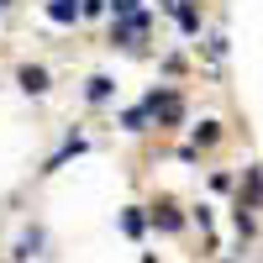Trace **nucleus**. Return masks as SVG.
Returning <instances> with one entry per match:
<instances>
[{
	"mask_svg": "<svg viewBox=\"0 0 263 263\" xmlns=\"http://www.w3.org/2000/svg\"><path fill=\"white\" fill-rule=\"evenodd\" d=\"M142 105H147V116H158V121H168V126L184 116V100L174 95V90H153V95H147Z\"/></svg>",
	"mask_w": 263,
	"mask_h": 263,
	"instance_id": "f257e3e1",
	"label": "nucleus"
},
{
	"mask_svg": "<svg viewBox=\"0 0 263 263\" xmlns=\"http://www.w3.org/2000/svg\"><path fill=\"white\" fill-rule=\"evenodd\" d=\"M147 221H153V227H163V232H179V227H184V216H179V205H174V200H158Z\"/></svg>",
	"mask_w": 263,
	"mask_h": 263,
	"instance_id": "f03ea898",
	"label": "nucleus"
},
{
	"mask_svg": "<svg viewBox=\"0 0 263 263\" xmlns=\"http://www.w3.org/2000/svg\"><path fill=\"white\" fill-rule=\"evenodd\" d=\"M147 11H137V16H126V21H116V42H126V48H132V42H137L142 32H147Z\"/></svg>",
	"mask_w": 263,
	"mask_h": 263,
	"instance_id": "7ed1b4c3",
	"label": "nucleus"
},
{
	"mask_svg": "<svg viewBox=\"0 0 263 263\" xmlns=\"http://www.w3.org/2000/svg\"><path fill=\"white\" fill-rule=\"evenodd\" d=\"M48 16L69 27V21H79V16H84V0H48Z\"/></svg>",
	"mask_w": 263,
	"mask_h": 263,
	"instance_id": "20e7f679",
	"label": "nucleus"
},
{
	"mask_svg": "<svg viewBox=\"0 0 263 263\" xmlns=\"http://www.w3.org/2000/svg\"><path fill=\"white\" fill-rule=\"evenodd\" d=\"M16 79H21V90H27V95H42V90H48V69H37V63H27Z\"/></svg>",
	"mask_w": 263,
	"mask_h": 263,
	"instance_id": "39448f33",
	"label": "nucleus"
},
{
	"mask_svg": "<svg viewBox=\"0 0 263 263\" xmlns=\"http://www.w3.org/2000/svg\"><path fill=\"white\" fill-rule=\"evenodd\" d=\"M74 153H84V137H79V132H74V137H69V142H63V147L53 153V158H48V168H42V174H53V168H63V163L74 158Z\"/></svg>",
	"mask_w": 263,
	"mask_h": 263,
	"instance_id": "423d86ee",
	"label": "nucleus"
},
{
	"mask_svg": "<svg viewBox=\"0 0 263 263\" xmlns=\"http://www.w3.org/2000/svg\"><path fill=\"white\" fill-rule=\"evenodd\" d=\"M111 90H116V84L105 79V74H95L90 84H84V100H95V105H100V100H111Z\"/></svg>",
	"mask_w": 263,
	"mask_h": 263,
	"instance_id": "0eeeda50",
	"label": "nucleus"
},
{
	"mask_svg": "<svg viewBox=\"0 0 263 263\" xmlns=\"http://www.w3.org/2000/svg\"><path fill=\"white\" fill-rule=\"evenodd\" d=\"M142 227H147V216H142L137 205H126V211H121V232H126V237H142Z\"/></svg>",
	"mask_w": 263,
	"mask_h": 263,
	"instance_id": "6e6552de",
	"label": "nucleus"
},
{
	"mask_svg": "<svg viewBox=\"0 0 263 263\" xmlns=\"http://www.w3.org/2000/svg\"><path fill=\"white\" fill-rule=\"evenodd\" d=\"M179 32H184V37H195V32H200V11H195V6H184V0H179Z\"/></svg>",
	"mask_w": 263,
	"mask_h": 263,
	"instance_id": "1a4fd4ad",
	"label": "nucleus"
},
{
	"mask_svg": "<svg viewBox=\"0 0 263 263\" xmlns=\"http://www.w3.org/2000/svg\"><path fill=\"white\" fill-rule=\"evenodd\" d=\"M121 126H126V132H142V126H147V105H132V111H121Z\"/></svg>",
	"mask_w": 263,
	"mask_h": 263,
	"instance_id": "9d476101",
	"label": "nucleus"
},
{
	"mask_svg": "<svg viewBox=\"0 0 263 263\" xmlns=\"http://www.w3.org/2000/svg\"><path fill=\"white\" fill-rule=\"evenodd\" d=\"M216 137H221V132H216V121H200V126H195V147H211Z\"/></svg>",
	"mask_w": 263,
	"mask_h": 263,
	"instance_id": "9b49d317",
	"label": "nucleus"
},
{
	"mask_svg": "<svg viewBox=\"0 0 263 263\" xmlns=\"http://www.w3.org/2000/svg\"><path fill=\"white\" fill-rule=\"evenodd\" d=\"M111 11H116V16H121V21H126V16H137V11H142V6H137V0H111Z\"/></svg>",
	"mask_w": 263,
	"mask_h": 263,
	"instance_id": "f8f14e48",
	"label": "nucleus"
},
{
	"mask_svg": "<svg viewBox=\"0 0 263 263\" xmlns=\"http://www.w3.org/2000/svg\"><path fill=\"white\" fill-rule=\"evenodd\" d=\"M105 6H111V0H84V16H100Z\"/></svg>",
	"mask_w": 263,
	"mask_h": 263,
	"instance_id": "ddd939ff",
	"label": "nucleus"
},
{
	"mask_svg": "<svg viewBox=\"0 0 263 263\" xmlns=\"http://www.w3.org/2000/svg\"><path fill=\"white\" fill-rule=\"evenodd\" d=\"M0 6H6V0H0Z\"/></svg>",
	"mask_w": 263,
	"mask_h": 263,
	"instance_id": "4468645a",
	"label": "nucleus"
}]
</instances>
